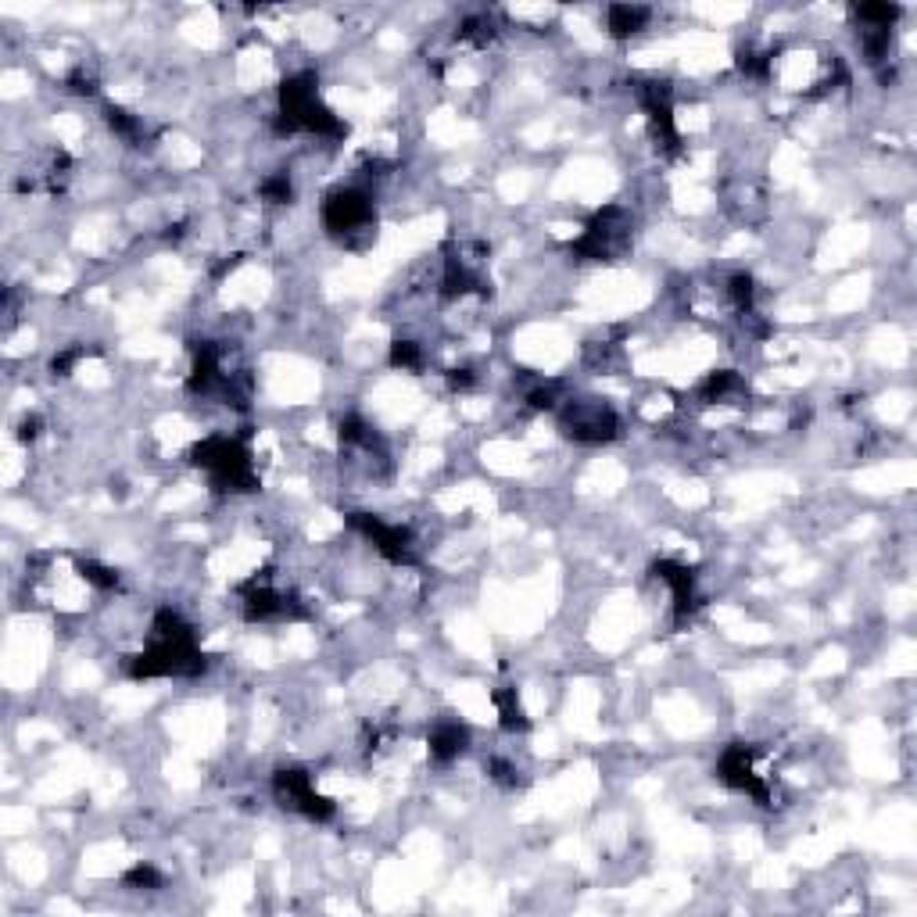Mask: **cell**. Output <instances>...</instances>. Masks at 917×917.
<instances>
[{"mask_svg": "<svg viewBox=\"0 0 917 917\" xmlns=\"http://www.w3.org/2000/svg\"><path fill=\"white\" fill-rule=\"evenodd\" d=\"M652 574L660 577V581L670 588V595H674V617L678 620L692 617V609L699 606L692 570H688L685 563H674V559H660V563H652Z\"/></svg>", "mask_w": 917, "mask_h": 917, "instance_id": "obj_11", "label": "cell"}, {"mask_svg": "<svg viewBox=\"0 0 917 917\" xmlns=\"http://www.w3.org/2000/svg\"><path fill=\"white\" fill-rule=\"evenodd\" d=\"M699 395H703V402H713V405L731 402V398L746 395V380L738 377V373H731V369H720V373H710V377L703 380Z\"/></svg>", "mask_w": 917, "mask_h": 917, "instance_id": "obj_14", "label": "cell"}, {"mask_svg": "<svg viewBox=\"0 0 917 917\" xmlns=\"http://www.w3.org/2000/svg\"><path fill=\"white\" fill-rule=\"evenodd\" d=\"M36 434H40V420H36V416L22 420V430H18V438H22V441H33Z\"/></svg>", "mask_w": 917, "mask_h": 917, "instance_id": "obj_23", "label": "cell"}, {"mask_svg": "<svg viewBox=\"0 0 917 917\" xmlns=\"http://www.w3.org/2000/svg\"><path fill=\"white\" fill-rule=\"evenodd\" d=\"M348 520H352L355 531L366 534V538L377 545L380 556H387L391 563H398V566L416 563V545H412V534L405 531V527H398V523H384V520H377V516H369V513H352Z\"/></svg>", "mask_w": 917, "mask_h": 917, "instance_id": "obj_9", "label": "cell"}, {"mask_svg": "<svg viewBox=\"0 0 917 917\" xmlns=\"http://www.w3.org/2000/svg\"><path fill=\"white\" fill-rule=\"evenodd\" d=\"M559 427L570 441L577 445H602V441H613L620 430L617 412L592 398H581V402H566L559 409Z\"/></svg>", "mask_w": 917, "mask_h": 917, "instance_id": "obj_5", "label": "cell"}, {"mask_svg": "<svg viewBox=\"0 0 917 917\" xmlns=\"http://www.w3.org/2000/svg\"><path fill=\"white\" fill-rule=\"evenodd\" d=\"M190 463L212 477L215 488L223 491H255L258 477L251 466L248 448L233 438H205L201 445L190 448Z\"/></svg>", "mask_w": 917, "mask_h": 917, "instance_id": "obj_3", "label": "cell"}, {"mask_svg": "<svg viewBox=\"0 0 917 917\" xmlns=\"http://www.w3.org/2000/svg\"><path fill=\"white\" fill-rule=\"evenodd\" d=\"M728 294H731V305H735L742 316H746V312H753V294L756 291H753V276H749V273H735V276H731V280H728Z\"/></svg>", "mask_w": 917, "mask_h": 917, "instance_id": "obj_18", "label": "cell"}, {"mask_svg": "<svg viewBox=\"0 0 917 917\" xmlns=\"http://www.w3.org/2000/svg\"><path fill=\"white\" fill-rule=\"evenodd\" d=\"M466 742H470V731L463 724H438L430 731V760L452 763L466 749Z\"/></svg>", "mask_w": 917, "mask_h": 917, "instance_id": "obj_12", "label": "cell"}, {"mask_svg": "<svg viewBox=\"0 0 917 917\" xmlns=\"http://www.w3.org/2000/svg\"><path fill=\"white\" fill-rule=\"evenodd\" d=\"M373 201L362 190H334L323 205V223L334 237H355L373 230Z\"/></svg>", "mask_w": 917, "mask_h": 917, "instance_id": "obj_7", "label": "cell"}, {"mask_svg": "<svg viewBox=\"0 0 917 917\" xmlns=\"http://www.w3.org/2000/svg\"><path fill=\"white\" fill-rule=\"evenodd\" d=\"M126 885H133V889H158V885H162V875H158L151 864H140L126 875Z\"/></svg>", "mask_w": 917, "mask_h": 917, "instance_id": "obj_22", "label": "cell"}, {"mask_svg": "<svg viewBox=\"0 0 917 917\" xmlns=\"http://www.w3.org/2000/svg\"><path fill=\"white\" fill-rule=\"evenodd\" d=\"M391 366L398 369H420L423 366V352L416 341H395L391 344Z\"/></svg>", "mask_w": 917, "mask_h": 917, "instance_id": "obj_19", "label": "cell"}, {"mask_svg": "<svg viewBox=\"0 0 917 917\" xmlns=\"http://www.w3.org/2000/svg\"><path fill=\"white\" fill-rule=\"evenodd\" d=\"M645 22H649V8H638V4H609V11H606L609 36H617V40H627V36L642 33Z\"/></svg>", "mask_w": 917, "mask_h": 917, "instance_id": "obj_13", "label": "cell"}, {"mask_svg": "<svg viewBox=\"0 0 917 917\" xmlns=\"http://www.w3.org/2000/svg\"><path fill=\"white\" fill-rule=\"evenodd\" d=\"M108 126L119 133L122 140H129V144H137V140H144V122L137 119V115H129L126 108H115V104H108Z\"/></svg>", "mask_w": 917, "mask_h": 917, "instance_id": "obj_16", "label": "cell"}, {"mask_svg": "<svg viewBox=\"0 0 917 917\" xmlns=\"http://www.w3.org/2000/svg\"><path fill=\"white\" fill-rule=\"evenodd\" d=\"M459 36H463V40H473V43H488L491 36H495V22H491L488 15H473L463 22Z\"/></svg>", "mask_w": 917, "mask_h": 917, "instance_id": "obj_20", "label": "cell"}, {"mask_svg": "<svg viewBox=\"0 0 917 917\" xmlns=\"http://www.w3.org/2000/svg\"><path fill=\"white\" fill-rule=\"evenodd\" d=\"M273 792L287 810H298V814H305L309 821H330V817H334V803L326 796H319L316 785H312V778L305 771H294V767L291 771H276Z\"/></svg>", "mask_w": 917, "mask_h": 917, "instance_id": "obj_8", "label": "cell"}, {"mask_svg": "<svg viewBox=\"0 0 917 917\" xmlns=\"http://www.w3.org/2000/svg\"><path fill=\"white\" fill-rule=\"evenodd\" d=\"M240 595H244V617L248 620H298L305 617V609L298 606V599L287 592H280L266 574H255L251 581L240 584Z\"/></svg>", "mask_w": 917, "mask_h": 917, "instance_id": "obj_6", "label": "cell"}, {"mask_svg": "<svg viewBox=\"0 0 917 917\" xmlns=\"http://www.w3.org/2000/svg\"><path fill=\"white\" fill-rule=\"evenodd\" d=\"M76 574L83 577L86 584L101 588V592H108V588H115V584H119V574H115V570H108V566L94 563V559H76Z\"/></svg>", "mask_w": 917, "mask_h": 917, "instance_id": "obj_17", "label": "cell"}, {"mask_svg": "<svg viewBox=\"0 0 917 917\" xmlns=\"http://www.w3.org/2000/svg\"><path fill=\"white\" fill-rule=\"evenodd\" d=\"M753 756L756 753L749 746H731L728 753L720 756L717 774H720V781H724V785H731V789H738V792H746V796H753L756 803L767 806V799H771V789H767V785H763V778L756 774Z\"/></svg>", "mask_w": 917, "mask_h": 917, "instance_id": "obj_10", "label": "cell"}, {"mask_svg": "<svg viewBox=\"0 0 917 917\" xmlns=\"http://www.w3.org/2000/svg\"><path fill=\"white\" fill-rule=\"evenodd\" d=\"M495 706L498 717H502V728L506 731H527V717L520 710V699H516V688H495Z\"/></svg>", "mask_w": 917, "mask_h": 917, "instance_id": "obj_15", "label": "cell"}, {"mask_svg": "<svg viewBox=\"0 0 917 917\" xmlns=\"http://www.w3.org/2000/svg\"><path fill=\"white\" fill-rule=\"evenodd\" d=\"M262 198L273 201V205L291 201V180H287V172H280V176H269V180L262 183Z\"/></svg>", "mask_w": 917, "mask_h": 917, "instance_id": "obj_21", "label": "cell"}, {"mask_svg": "<svg viewBox=\"0 0 917 917\" xmlns=\"http://www.w3.org/2000/svg\"><path fill=\"white\" fill-rule=\"evenodd\" d=\"M280 122L287 133H316V137H344L348 133V126L323 104L312 72H298V76L283 79Z\"/></svg>", "mask_w": 917, "mask_h": 917, "instance_id": "obj_2", "label": "cell"}, {"mask_svg": "<svg viewBox=\"0 0 917 917\" xmlns=\"http://www.w3.org/2000/svg\"><path fill=\"white\" fill-rule=\"evenodd\" d=\"M201 670H205V652L194 638V627L180 613L162 609L151 624V645L129 663V674L133 678H190Z\"/></svg>", "mask_w": 917, "mask_h": 917, "instance_id": "obj_1", "label": "cell"}, {"mask_svg": "<svg viewBox=\"0 0 917 917\" xmlns=\"http://www.w3.org/2000/svg\"><path fill=\"white\" fill-rule=\"evenodd\" d=\"M627 248H631V219L620 205H606L602 212H595L592 223L570 244V251L584 262H617L627 255Z\"/></svg>", "mask_w": 917, "mask_h": 917, "instance_id": "obj_4", "label": "cell"}]
</instances>
